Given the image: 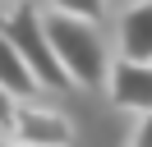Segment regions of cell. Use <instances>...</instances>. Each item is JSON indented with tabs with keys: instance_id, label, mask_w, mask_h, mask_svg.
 I'll list each match as a JSON object with an SVG mask.
<instances>
[{
	"instance_id": "6da1fadb",
	"label": "cell",
	"mask_w": 152,
	"mask_h": 147,
	"mask_svg": "<svg viewBox=\"0 0 152 147\" xmlns=\"http://www.w3.org/2000/svg\"><path fill=\"white\" fill-rule=\"evenodd\" d=\"M46 14V32H51V46H56L60 64L69 69L74 87H97L106 83L111 74V55H106V41H102V28L97 18H78V14H65V9H42Z\"/></svg>"
},
{
	"instance_id": "7a4b0ae2",
	"label": "cell",
	"mask_w": 152,
	"mask_h": 147,
	"mask_svg": "<svg viewBox=\"0 0 152 147\" xmlns=\"http://www.w3.org/2000/svg\"><path fill=\"white\" fill-rule=\"evenodd\" d=\"M0 28L14 37V46L23 51V60L32 64V74H37V83H42V92H65V87H74L69 69L60 64L56 46H51L46 14H42L32 0H10V9L0 14Z\"/></svg>"
},
{
	"instance_id": "3957f363",
	"label": "cell",
	"mask_w": 152,
	"mask_h": 147,
	"mask_svg": "<svg viewBox=\"0 0 152 147\" xmlns=\"http://www.w3.org/2000/svg\"><path fill=\"white\" fill-rule=\"evenodd\" d=\"M106 92L120 110L129 115H148L152 110V60H134V55H115L111 74H106Z\"/></svg>"
},
{
	"instance_id": "277c9868",
	"label": "cell",
	"mask_w": 152,
	"mask_h": 147,
	"mask_svg": "<svg viewBox=\"0 0 152 147\" xmlns=\"http://www.w3.org/2000/svg\"><path fill=\"white\" fill-rule=\"evenodd\" d=\"M10 138H19V143H37V147H69V143H74V129H69V119L60 115V110L32 106V97H28V101H19V110H14Z\"/></svg>"
},
{
	"instance_id": "5b68a950",
	"label": "cell",
	"mask_w": 152,
	"mask_h": 147,
	"mask_svg": "<svg viewBox=\"0 0 152 147\" xmlns=\"http://www.w3.org/2000/svg\"><path fill=\"white\" fill-rule=\"evenodd\" d=\"M115 46L120 55H134V60H152V0H138L120 14L115 23Z\"/></svg>"
},
{
	"instance_id": "8992f818",
	"label": "cell",
	"mask_w": 152,
	"mask_h": 147,
	"mask_svg": "<svg viewBox=\"0 0 152 147\" xmlns=\"http://www.w3.org/2000/svg\"><path fill=\"white\" fill-rule=\"evenodd\" d=\"M0 83L14 92L19 101H28V97H37L42 92V83H37V74H32V64L23 60V51L14 46V37L0 28Z\"/></svg>"
},
{
	"instance_id": "52a82bcc",
	"label": "cell",
	"mask_w": 152,
	"mask_h": 147,
	"mask_svg": "<svg viewBox=\"0 0 152 147\" xmlns=\"http://www.w3.org/2000/svg\"><path fill=\"white\" fill-rule=\"evenodd\" d=\"M51 9H65V14L97 18V23H102V14H106V0H51Z\"/></svg>"
},
{
	"instance_id": "ba28073f",
	"label": "cell",
	"mask_w": 152,
	"mask_h": 147,
	"mask_svg": "<svg viewBox=\"0 0 152 147\" xmlns=\"http://www.w3.org/2000/svg\"><path fill=\"white\" fill-rule=\"evenodd\" d=\"M14 110H19V97L0 83V129H5V133H10V124H14Z\"/></svg>"
},
{
	"instance_id": "9c48e42d",
	"label": "cell",
	"mask_w": 152,
	"mask_h": 147,
	"mask_svg": "<svg viewBox=\"0 0 152 147\" xmlns=\"http://www.w3.org/2000/svg\"><path fill=\"white\" fill-rule=\"evenodd\" d=\"M129 147H152V110H148V115H138V129H134Z\"/></svg>"
},
{
	"instance_id": "30bf717a",
	"label": "cell",
	"mask_w": 152,
	"mask_h": 147,
	"mask_svg": "<svg viewBox=\"0 0 152 147\" xmlns=\"http://www.w3.org/2000/svg\"><path fill=\"white\" fill-rule=\"evenodd\" d=\"M10 147H37V143H19V138H10Z\"/></svg>"
},
{
	"instance_id": "8fae6325",
	"label": "cell",
	"mask_w": 152,
	"mask_h": 147,
	"mask_svg": "<svg viewBox=\"0 0 152 147\" xmlns=\"http://www.w3.org/2000/svg\"><path fill=\"white\" fill-rule=\"evenodd\" d=\"M0 147H10V138H5V129H0Z\"/></svg>"
}]
</instances>
